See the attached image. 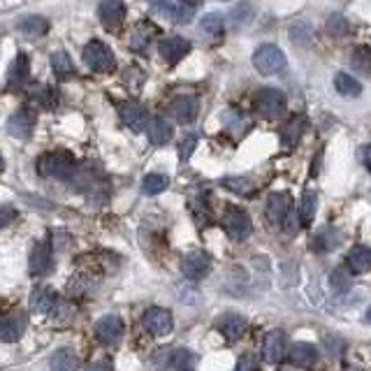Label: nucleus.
Listing matches in <instances>:
<instances>
[{
    "instance_id": "7",
    "label": "nucleus",
    "mask_w": 371,
    "mask_h": 371,
    "mask_svg": "<svg viewBox=\"0 0 371 371\" xmlns=\"http://www.w3.org/2000/svg\"><path fill=\"white\" fill-rule=\"evenodd\" d=\"M123 332H125V322L121 315H105V318H100L96 322V337L105 346L116 344L123 337Z\"/></svg>"
},
{
    "instance_id": "24",
    "label": "nucleus",
    "mask_w": 371,
    "mask_h": 371,
    "mask_svg": "<svg viewBox=\"0 0 371 371\" xmlns=\"http://www.w3.org/2000/svg\"><path fill=\"white\" fill-rule=\"evenodd\" d=\"M348 270L353 274H367L371 270V249L369 246H353L351 249Z\"/></svg>"
},
{
    "instance_id": "26",
    "label": "nucleus",
    "mask_w": 371,
    "mask_h": 371,
    "mask_svg": "<svg viewBox=\"0 0 371 371\" xmlns=\"http://www.w3.org/2000/svg\"><path fill=\"white\" fill-rule=\"evenodd\" d=\"M304 128H306V118L304 116H293L290 121L283 125L281 130V139L286 146H295L299 139L304 135Z\"/></svg>"
},
{
    "instance_id": "4",
    "label": "nucleus",
    "mask_w": 371,
    "mask_h": 371,
    "mask_svg": "<svg viewBox=\"0 0 371 371\" xmlns=\"http://www.w3.org/2000/svg\"><path fill=\"white\" fill-rule=\"evenodd\" d=\"M84 63L93 73H112L116 65V58H114V51L105 42L93 39V42L84 46Z\"/></svg>"
},
{
    "instance_id": "25",
    "label": "nucleus",
    "mask_w": 371,
    "mask_h": 371,
    "mask_svg": "<svg viewBox=\"0 0 371 371\" xmlns=\"http://www.w3.org/2000/svg\"><path fill=\"white\" fill-rule=\"evenodd\" d=\"M51 371H79V358L75 351L70 348H58L49 360Z\"/></svg>"
},
{
    "instance_id": "3",
    "label": "nucleus",
    "mask_w": 371,
    "mask_h": 371,
    "mask_svg": "<svg viewBox=\"0 0 371 371\" xmlns=\"http://www.w3.org/2000/svg\"><path fill=\"white\" fill-rule=\"evenodd\" d=\"M253 105H256V112L267 118V121H276L286 114V96L279 91V89H260L253 98Z\"/></svg>"
},
{
    "instance_id": "49",
    "label": "nucleus",
    "mask_w": 371,
    "mask_h": 371,
    "mask_svg": "<svg viewBox=\"0 0 371 371\" xmlns=\"http://www.w3.org/2000/svg\"><path fill=\"white\" fill-rule=\"evenodd\" d=\"M3 170H5V161H3V156H0V175H3Z\"/></svg>"
},
{
    "instance_id": "50",
    "label": "nucleus",
    "mask_w": 371,
    "mask_h": 371,
    "mask_svg": "<svg viewBox=\"0 0 371 371\" xmlns=\"http://www.w3.org/2000/svg\"><path fill=\"white\" fill-rule=\"evenodd\" d=\"M365 320H367V322H371V309H369V311L365 313Z\"/></svg>"
},
{
    "instance_id": "5",
    "label": "nucleus",
    "mask_w": 371,
    "mask_h": 371,
    "mask_svg": "<svg viewBox=\"0 0 371 371\" xmlns=\"http://www.w3.org/2000/svg\"><path fill=\"white\" fill-rule=\"evenodd\" d=\"M223 230L232 241H244L253 232V223H251V218L244 209L227 207L223 214Z\"/></svg>"
},
{
    "instance_id": "27",
    "label": "nucleus",
    "mask_w": 371,
    "mask_h": 371,
    "mask_svg": "<svg viewBox=\"0 0 371 371\" xmlns=\"http://www.w3.org/2000/svg\"><path fill=\"white\" fill-rule=\"evenodd\" d=\"M156 37V26H151V23H139V26L135 28V33H132L130 37V49L132 51H146L149 46H151Z\"/></svg>"
},
{
    "instance_id": "1",
    "label": "nucleus",
    "mask_w": 371,
    "mask_h": 371,
    "mask_svg": "<svg viewBox=\"0 0 371 371\" xmlns=\"http://www.w3.org/2000/svg\"><path fill=\"white\" fill-rule=\"evenodd\" d=\"M37 175L46 177V179H61L68 181L77 175V163L75 158L65 153V151H54V153H44L37 161Z\"/></svg>"
},
{
    "instance_id": "17",
    "label": "nucleus",
    "mask_w": 371,
    "mask_h": 371,
    "mask_svg": "<svg viewBox=\"0 0 371 371\" xmlns=\"http://www.w3.org/2000/svg\"><path fill=\"white\" fill-rule=\"evenodd\" d=\"M98 12H100V21L109 30H116L125 19V3L123 0H105V3H100Z\"/></svg>"
},
{
    "instance_id": "22",
    "label": "nucleus",
    "mask_w": 371,
    "mask_h": 371,
    "mask_svg": "<svg viewBox=\"0 0 371 371\" xmlns=\"http://www.w3.org/2000/svg\"><path fill=\"white\" fill-rule=\"evenodd\" d=\"M290 209V197L286 193H272L270 200H267V218L274 225H281L283 216L288 214Z\"/></svg>"
},
{
    "instance_id": "37",
    "label": "nucleus",
    "mask_w": 371,
    "mask_h": 371,
    "mask_svg": "<svg viewBox=\"0 0 371 371\" xmlns=\"http://www.w3.org/2000/svg\"><path fill=\"white\" fill-rule=\"evenodd\" d=\"M348 21H346V17H341V14H332V17L327 19V33L332 37H344L348 35Z\"/></svg>"
},
{
    "instance_id": "15",
    "label": "nucleus",
    "mask_w": 371,
    "mask_h": 371,
    "mask_svg": "<svg viewBox=\"0 0 371 371\" xmlns=\"http://www.w3.org/2000/svg\"><path fill=\"white\" fill-rule=\"evenodd\" d=\"M118 114H121V121L128 125L132 132H142L149 123L146 109L142 107L139 102H125V105H121V112Z\"/></svg>"
},
{
    "instance_id": "33",
    "label": "nucleus",
    "mask_w": 371,
    "mask_h": 371,
    "mask_svg": "<svg viewBox=\"0 0 371 371\" xmlns=\"http://www.w3.org/2000/svg\"><path fill=\"white\" fill-rule=\"evenodd\" d=\"M170 367L175 371H193L195 369V355L188 348H177L170 355Z\"/></svg>"
},
{
    "instance_id": "41",
    "label": "nucleus",
    "mask_w": 371,
    "mask_h": 371,
    "mask_svg": "<svg viewBox=\"0 0 371 371\" xmlns=\"http://www.w3.org/2000/svg\"><path fill=\"white\" fill-rule=\"evenodd\" d=\"M195 146H197V135H186L184 142L179 144V158H181V163H186V161H191V156L195 151Z\"/></svg>"
},
{
    "instance_id": "18",
    "label": "nucleus",
    "mask_w": 371,
    "mask_h": 371,
    "mask_svg": "<svg viewBox=\"0 0 371 371\" xmlns=\"http://www.w3.org/2000/svg\"><path fill=\"white\" fill-rule=\"evenodd\" d=\"M58 306H61V299L51 288H39L33 293V297H30V309L37 313L54 315L58 311Z\"/></svg>"
},
{
    "instance_id": "13",
    "label": "nucleus",
    "mask_w": 371,
    "mask_h": 371,
    "mask_svg": "<svg viewBox=\"0 0 371 371\" xmlns=\"http://www.w3.org/2000/svg\"><path fill=\"white\" fill-rule=\"evenodd\" d=\"M30 77V58L26 54H17V58L10 63V70H7V86L10 89H23L28 84Z\"/></svg>"
},
{
    "instance_id": "38",
    "label": "nucleus",
    "mask_w": 371,
    "mask_h": 371,
    "mask_svg": "<svg viewBox=\"0 0 371 371\" xmlns=\"http://www.w3.org/2000/svg\"><path fill=\"white\" fill-rule=\"evenodd\" d=\"M351 65L358 70L360 75H371V54L367 49H358L351 56Z\"/></svg>"
},
{
    "instance_id": "32",
    "label": "nucleus",
    "mask_w": 371,
    "mask_h": 371,
    "mask_svg": "<svg viewBox=\"0 0 371 371\" xmlns=\"http://www.w3.org/2000/svg\"><path fill=\"white\" fill-rule=\"evenodd\" d=\"M223 123L232 135H244L249 128V118L241 112H237V109H227V112L223 114Z\"/></svg>"
},
{
    "instance_id": "2",
    "label": "nucleus",
    "mask_w": 371,
    "mask_h": 371,
    "mask_svg": "<svg viewBox=\"0 0 371 371\" xmlns=\"http://www.w3.org/2000/svg\"><path fill=\"white\" fill-rule=\"evenodd\" d=\"M253 65L260 75L274 77L286 70L288 61H286V54H283L276 44H260L253 54Z\"/></svg>"
},
{
    "instance_id": "28",
    "label": "nucleus",
    "mask_w": 371,
    "mask_h": 371,
    "mask_svg": "<svg viewBox=\"0 0 371 371\" xmlns=\"http://www.w3.org/2000/svg\"><path fill=\"white\" fill-rule=\"evenodd\" d=\"M339 244H341V234H339L337 230H332V227H325V230H320L318 234H315L313 251H318V253H327V251L337 249Z\"/></svg>"
},
{
    "instance_id": "36",
    "label": "nucleus",
    "mask_w": 371,
    "mask_h": 371,
    "mask_svg": "<svg viewBox=\"0 0 371 371\" xmlns=\"http://www.w3.org/2000/svg\"><path fill=\"white\" fill-rule=\"evenodd\" d=\"M223 26H225V21H223V17H220L218 12H209V14H204L202 21H200L202 33H204V35H211V37H216V35L223 33Z\"/></svg>"
},
{
    "instance_id": "34",
    "label": "nucleus",
    "mask_w": 371,
    "mask_h": 371,
    "mask_svg": "<svg viewBox=\"0 0 371 371\" xmlns=\"http://www.w3.org/2000/svg\"><path fill=\"white\" fill-rule=\"evenodd\" d=\"M315 209H318V195L313 191H306L302 197V204H299V220H302V225L311 223L315 216Z\"/></svg>"
},
{
    "instance_id": "8",
    "label": "nucleus",
    "mask_w": 371,
    "mask_h": 371,
    "mask_svg": "<svg viewBox=\"0 0 371 371\" xmlns=\"http://www.w3.org/2000/svg\"><path fill=\"white\" fill-rule=\"evenodd\" d=\"M144 327L153 337H168L172 332V327H175V320H172V313L168 309L151 306V309L144 313Z\"/></svg>"
},
{
    "instance_id": "40",
    "label": "nucleus",
    "mask_w": 371,
    "mask_h": 371,
    "mask_svg": "<svg viewBox=\"0 0 371 371\" xmlns=\"http://www.w3.org/2000/svg\"><path fill=\"white\" fill-rule=\"evenodd\" d=\"M299 225H302V220H299V214H297L295 209H288V214L283 216V220H281V227H283V232L293 237V234H297Z\"/></svg>"
},
{
    "instance_id": "23",
    "label": "nucleus",
    "mask_w": 371,
    "mask_h": 371,
    "mask_svg": "<svg viewBox=\"0 0 371 371\" xmlns=\"http://www.w3.org/2000/svg\"><path fill=\"white\" fill-rule=\"evenodd\" d=\"M23 334V318L19 315H0V341L14 344Z\"/></svg>"
},
{
    "instance_id": "21",
    "label": "nucleus",
    "mask_w": 371,
    "mask_h": 371,
    "mask_svg": "<svg viewBox=\"0 0 371 371\" xmlns=\"http://www.w3.org/2000/svg\"><path fill=\"white\" fill-rule=\"evenodd\" d=\"M290 355V362H293L295 367H313L315 365V360H318V348L311 344H306V341H297L293 348L288 351Z\"/></svg>"
},
{
    "instance_id": "16",
    "label": "nucleus",
    "mask_w": 371,
    "mask_h": 371,
    "mask_svg": "<svg viewBox=\"0 0 371 371\" xmlns=\"http://www.w3.org/2000/svg\"><path fill=\"white\" fill-rule=\"evenodd\" d=\"M172 116L177 118L179 123H193L197 114H200V100L195 96H179L172 102Z\"/></svg>"
},
{
    "instance_id": "47",
    "label": "nucleus",
    "mask_w": 371,
    "mask_h": 371,
    "mask_svg": "<svg viewBox=\"0 0 371 371\" xmlns=\"http://www.w3.org/2000/svg\"><path fill=\"white\" fill-rule=\"evenodd\" d=\"M362 163L367 165V170H371V146L362 149Z\"/></svg>"
},
{
    "instance_id": "35",
    "label": "nucleus",
    "mask_w": 371,
    "mask_h": 371,
    "mask_svg": "<svg viewBox=\"0 0 371 371\" xmlns=\"http://www.w3.org/2000/svg\"><path fill=\"white\" fill-rule=\"evenodd\" d=\"M170 179L165 175H146L142 179V193L144 195H161L168 188Z\"/></svg>"
},
{
    "instance_id": "30",
    "label": "nucleus",
    "mask_w": 371,
    "mask_h": 371,
    "mask_svg": "<svg viewBox=\"0 0 371 371\" xmlns=\"http://www.w3.org/2000/svg\"><path fill=\"white\" fill-rule=\"evenodd\" d=\"M334 89L346 98H358L362 93V86H360L358 79H353L351 75H346V73H339L334 77Z\"/></svg>"
},
{
    "instance_id": "20",
    "label": "nucleus",
    "mask_w": 371,
    "mask_h": 371,
    "mask_svg": "<svg viewBox=\"0 0 371 371\" xmlns=\"http://www.w3.org/2000/svg\"><path fill=\"white\" fill-rule=\"evenodd\" d=\"M17 28L21 30V35H26V37H42L49 33V28H51V23L46 17H39V14H28V17H21L19 23H17Z\"/></svg>"
},
{
    "instance_id": "42",
    "label": "nucleus",
    "mask_w": 371,
    "mask_h": 371,
    "mask_svg": "<svg viewBox=\"0 0 371 371\" xmlns=\"http://www.w3.org/2000/svg\"><path fill=\"white\" fill-rule=\"evenodd\" d=\"M223 186H225V188H230V191H234V193H241V195H246V193L253 191V186H251L246 179H234V177L225 179V181H223Z\"/></svg>"
},
{
    "instance_id": "29",
    "label": "nucleus",
    "mask_w": 371,
    "mask_h": 371,
    "mask_svg": "<svg viewBox=\"0 0 371 371\" xmlns=\"http://www.w3.org/2000/svg\"><path fill=\"white\" fill-rule=\"evenodd\" d=\"M200 5H202V0H179V3L175 5V12H172V21L191 23Z\"/></svg>"
},
{
    "instance_id": "48",
    "label": "nucleus",
    "mask_w": 371,
    "mask_h": 371,
    "mask_svg": "<svg viewBox=\"0 0 371 371\" xmlns=\"http://www.w3.org/2000/svg\"><path fill=\"white\" fill-rule=\"evenodd\" d=\"M86 371H112V367L105 365V362H98V365H91Z\"/></svg>"
},
{
    "instance_id": "46",
    "label": "nucleus",
    "mask_w": 371,
    "mask_h": 371,
    "mask_svg": "<svg viewBox=\"0 0 371 371\" xmlns=\"http://www.w3.org/2000/svg\"><path fill=\"white\" fill-rule=\"evenodd\" d=\"M251 5H246V3H244V5H239V7H237V10L232 12V21L234 23H239V21H246V19H251Z\"/></svg>"
},
{
    "instance_id": "6",
    "label": "nucleus",
    "mask_w": 371,
    "mask_h": 371,
    "mask_svg": "<svg viewBox=\"0 0 371 371\" xmlns=\"http://www.w3.org/2000/svg\"><path fill=\"white\" fill-rule=\"evenodd\" d=\"M181 272L188 281H200L211 272V258L204 251H193L181 260Z\"/></svg>"
},
{
    "instance_id": "19",
    "label": "nucleus",
    "mask_w": 371,
    "mask_h": 371,
    "mask_svg": "<svg viewBox=\"0 0 371 371\" xmlns=\"http://www.w3.org/2000/svg\"><path fill=\"white\" fill-rule=\"evenodd\" d=\"M146 135H149V142H151L153 146H163V144H168V142L172 139V135H175V128L165 121V118L161 116H156L151 118V121L146 123Z\"/></svg>"
},
{
    "instance_id": "11",
    "label": "nucleus",
    "mask_w": 371,
    "mask_h": 371,
    "mask_svg": "<svg viewBox=\"0 0 371 371\" xmlns=\"http://www.w3.org/2000/svg\"><path fill=\"white\" fill-rule=\"evenodd\" d=\"M35 121H37V116L33 112H28V109H19V112H14L10 116V121H7V132H10L12 137L28 139L35 130Z\"/></svg>"
},
{
    "instance_id": "31",
    "label": "nucleus",
    "mask_w": 371,
    "mask_h": 371,
    "mask_svg": "<svg viewBox=\"0 0 371 371\" xmlns=\"http://www.w3.org/2000/svg\"><path fill=\"white\" fill-rule=\"evenodd\" d=\"M51 65H54V73H56V77L61 79H68L75 75V65H73V58L68 56V51H54L51 54Z\"/></svg>"
},
{
    "instance_id": "14",
    "label": "nucleus",
    "mask_w": 371,
    "mask_h": 371,
    "mask_svg": "<svg viewBox=\"0 0 371 371\" xmlns=\"http://www.w3.org/2000/svg\"><path fill=\"white\" fill-rule=\"evenodd\" d=\"M216 329L227 339V341H237V339L244 334V329H246V320H244V315L239 313L227 311L216 320Z\"/></svg>"
},
{
    "instance_id": "9",
    "label": "nucleus",
    "mask_w": 371,
    "mask_h": 371,
    "mask_svg": "<svg viewBox=\"0 0 371 371\" xmlns=\"http://www.w3.org/2000/svg\"><path fill=\"white\" fill-rule=\"evenodd\" d=\"M51 258H54V249L49 241H37L33 251H30L28 258V272L33 276H44L51 270Z\"/></svg>"
},
{
    "instance_id": "12",
    "label": "nucleus",
    "mask_w": 371,
    "mask_h": 371,
    "mask_svg": "<svg viewBox=\"0 0 371 371\" xmlns=\"http://www.w3.org/2000/svg\"><path fill=\"white\" fill-rule=\"evenodd\" d=\"M161 56L170 63V65H177L179 61H184L188 56V51H191V42L184 37H179V35H172L168 39H163L161 42Z\"/></svg>"
},
{
    "instance_id": "10",
    "label": "nucleus",
    "mask_w": 371,
    "mask_h": 371,
    "mask_svg": "<svg viewBox=\"0 0 371 371\" xmlns=\"http://www.w3.org/2000/svg\"><path fill=\"white\" fill-rule=\"evenodd\" d=\"M288 355V341H286V334L281 329H274L265 337V344H263V358L265 362L270 365H279V362Z\"/></svg>"
},
{
    "instance_id": "39",
    "label": "nucleus",
    "mask_w": 371,
    "mask_h": 371,
    "mask_svg": "<svg viewBox=\"0 0 371 371\" xmlns=\"http://www.w3.org/2000/svg\"><path fill=\"white\" fill-rule=\"evenodd\" d=\"M329 283H332V288L337 290V293H346V290L351 288V276L344 270H334L332 274H329Z\"/></svg>"
},
{
    "instance_id": "45",
    "label": "nucleus",
    "mask_w": 371,
    "mask_h": 371,
    "mask_svg": "<svg viewBox=\"0 0 371 371\" xmlns=\"http://www.w3.org/2000/svg\"><path fill=\"white\" fill-rule=\"evenodd\" d=\"M322 344L327 346V353L332 355V358H334V355H341V351H344V341L339 337H334V339L325 337V339H322Z\"/></svg>"
},
{
    "instance_id": "43",
    "label": "nucleus",
    "mask_w": 371,
    "mask_h": 371,
    "mask_svg": "<svg viewBox=\"0 0 371 371\" xmlns=\"http://www.w3.org/2000/svg\"><path fill=\"white\" fill-rule=\"evenodd\" d=\"M258 355L256 353H244L239 362H237V371H258Z\"/></svg>"
},
{
    "instance_id": "44",
    "label": "nucleus",
    "mask_w": 371,
    "mask_h": 371,
    "mask_svg": "<svg viewBox=\"0 0 371 371\" xmlns=\"http://www.w3.org/2000/svg\"><path fill=\"white\" fill-rule=\"evenodd\" d=\"M14 218H17V209L12 204H0V230L10 225Z\"/></svg>"
}]
</instances>
